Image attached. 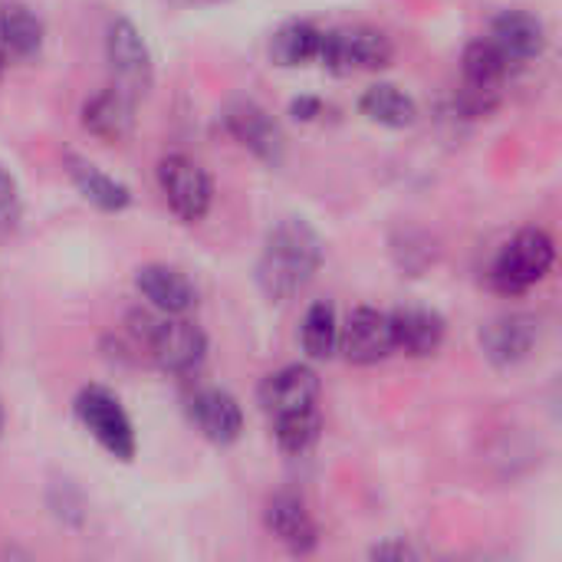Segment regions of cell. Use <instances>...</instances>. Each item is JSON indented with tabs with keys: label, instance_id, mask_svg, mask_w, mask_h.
<instances>
[{
	"label": "cell",
	"instance_id": "1",
	"mask_svg": "<svg viewBox=\"0 0 562 562\" xmlns=\"http://www.w3.org/2000/svg\"><path fill=\"white\" fill-rule=\"evenodd\" d=\"M326 260V240L306 217L277 221L257 257V286L270 303H286L300 296L319 273Z\"/></svg>",
	"mask_w": 562,
	"mask_h": 562
},
{
	"label": "cell",
	"instance_id": "2",
	"mask_svg": "<svg viewBox=\"0 0 562 562\" xmlns=\"http://www.w3.org/2000/svg\"><path fill=\"white\" fill-rule=\"evenodd\" d=\"M128 336L135 352H142L158 372L188 379L207 359V336L184 316H168L158 310L128 313Z\"/></svg>",
	"mask_w": 562,
	"mask_h": 562
},
{
	"label": "cell",
	"instance_id": "3",
	"mask_svg": "<svg viewBox=\"0 0 562 562\" xmlns=\"http://www.w3.org/2000/svg\"><path fill=\"white\" fill-rule=\"evenodd\" d=\"M557 263V240L543 227L517 231L491 263V286L504 296H520L543 283Z\"/></svg>",
	"mask_w": 562,
	"mask_h": 562
},
{
	"label": "cell",
	"instance_id": "4",
	"mask_svg": "<svg viewBox=\"0 0 562 562\" xmlns=\"http://www.w3.org/2000/svg\"><path fill=\"white\" fill-rule=\"evenodd\" d=\"M72 412H76L79 425L95 438V445L105 454H112L122 464L135 461V451H138L135 425H132L128 412L122 408V402L105 385L79 389V395L72 402Z\"/></svg>",
	"mask_w": 562,
	"mask_h": 562
},
{
	"label": "cell",
	"instance_id": "5",
	"mask_svg": "<svg viewBox=\"0 0 562 562\" xmlns=\"http://www.w3.org/2000/svg\"><path fill=\"white\" fill-rule=\"evenodd\" d=\"M158 178V191L165 198V204L171 207V214L184 224H201L211 214L214 204V181L204 171V165H198L194 158L175 151L165 155L155 168Z\"/></svg>",
	"mask_w": 562,
	"mask_h": 562
},
{
	"label": "cell",
	"instance_id": "6",
	"mask_svg": "<svg viewBox=\"0 0 562 562\" xmlns=\"http://www.w3.org/2000/svg\"><path fill=\"white\" fill-rule=\"evenodd\" d=\"M395 56L392 40L375 30V26H336V30H323V46H319V59L329 72L349 76V72H372V69H385Z\"/></svg>",
	"mask_w": 562,
	"mask_h": 562
},
{
	"label": "cell",
	"instance_id": "7",
	"mask_svg": "<svg viewBox=\"0 0 562 562\" xmlns=\"http://www.w3.org/2000/svg\"><path fill=\"white\" fill-rule=\"evenodd\" d=\"M510 66L514 63L487 36L468 43L464 56H461V76H464L461 109L468 115H487L501 99V89L510 76Z\"/></svg>",
	"mask_w": 562,
	"mask_h": 562
},
{
	"label": "cell",
	"instance_id": "8",
	"mask_svg": "<svg viewBox=\"0 0 562 562\" xmlns=\"http://www.w3.org/2000/svg\"><path fill=\"white\" fill-rule=\"evenodd\" d=\"M105 59L112 69V86L125 89L128 95L142 99L151 89L155 66H151V49L142 36V30L128 16H115L105 26Z\"/></svg>",
	"mask_w": 562,
	"mask_h": 562
},
{
	"label": "cell",
	"instance_id": "9",
	"mask_svg": "<svg viewBox=\"0 0 562 562\" xmlns=\"http://www.w3.org/2000/svg\"><path fill=\"white\" fill-rule=\"evenodd\" d=\"M227 135L250 151L257 161H263L267 168H280L286 158V135L283 125L254 99H234L224 115H221Z\"/></svg>",
	"mask_w": 562,
	"mask_h": 562
},
{
	"label": "cell",
	"instance_id": "10",
	"mask_svg": "<svg viewBox=\"0 0 562 562\" xmlns=\"http://www.w3.org/2000/svg\"><path fill=\"white\" fill-rule=\"evenodd\" d=\"M543 339V326L533 313H504L481 329V352L494 369H517Z\"/></svg>",
	"mask_w": 562,
	"mask_h": 562
},
{
	"label": "cell",
	"instance_id": "11",
	"mask_svg": "<svg viewBox=\"0 0 562 562\" xmlns=\"http://www.w3.org/2000/svg\"><path fill=\"white\" fill-rule=\"evenodd\" d=\"M257 405L270 422L319 408V375H316V369L306 366V362H293V366H283V369L270 372L257 389Z\"/></svg>",
	"mask_w": 562,
	"mask_h": 562
},
{
	"label": "cell",
	"instance_id": "12",
	"mask_svg": "<svg viewBox=\"0 0 562 562\" xmlns=\"http://www.w3.org/2000/svg\"><path fill=\"white\" fill-rule=\"evenodd\" d=\"M349 366H379L395 352L392 323L389 313L359 306L349 313V319L339 326V349Z\"/></svg>",
	"mask_w": 562,
	"mask_h": 562
},
{
	"label": "cell",
	"instance_id": "13",
	"mask_svg": "<svg viewBox=\"0 0 562 562\" xmlns=\"http://www.w3.org/2000/svg\"><path fill=\"white\" fill-rule=\"evenodd\" d=\"M263 527L293 557H310L319 547V524L300 494H290V491L273 494L263 507Z\"/></svg>",
	"mask_w": 562,
	"mask_h": 562
},
{
	"label": "cell",
	"instance_id": "14",
	"mask_svg": "<svg viewBox=\"0 0 562 562\" xmlns=\"http://www.w3.org/2000/svg\"><path fill=\"white\" fill-rule=\"evenodd\" d=\"M188 418L201 431V438L217 448H227L244 435V408L227 389H198L188 398Z\"/></svg>",
	"mask_w": 562,
	"mask_h": 562
},
{
	"label": "cell",
	"instance_id": "15",
	"mask_svg": "<svg viewBox=\"0 0 562 562\" xmlns=\"http://www.w3.org/2000/svg\"><path fill=\"white\" fill-rule=\"evenodd\" d=\"M395 352H405L412 359H431L448 336V323L431 306H398L389 313Z\"/></svg>",
	"mask_w": 562,
	"mask_h": 562
},
{
	"label": "cell",
	"instance_id": "16",
	"mask_svg": "<svg viewBox=\"0 0 562 562\" xmlns=\"http://www.w3.org/2000/svg\"><path fill=\"white\" fill-rule=\"evenodd\" d=\"M135 95H128L119 86H109L82 102V128L105 145H119L135 128Z\"/></svg>",
	"mask_w": 562,
	"mask_h": 562
},
{
	"label": "cell",
	"instance_id": "17",
	"mask_svg": "<svg viewBox=\"0 0 562 562\" xmlns=\"http://www.w3.org/2000/svg\"><path fill=\"white\" fill-rule=\"evenodd\" d=\"M135 290L148 300L151 310L168 316H188L198 306L194 283L171 263H145L135 270Z\"/></svg>",
	"mask_w": 562,
	"mask_h": 562
},
{
	"label": "cell",
	"instance_id": "18",
	"mask_svg": "<svg viewBox=\"0 0 562 562\" xmlns=\"http://www.w3.org/2000/svg\"><path fill=\"white\" fill-rule=\"evenodd\" d=\"M514 66L540 59L547 49V26L537 13L530 10H501L491 23L487 36Z\"/></svg>",
	"mask_w": 562,
	"mask_h": 562
},
{
	"label": "cell",
	"instance_id": "19",
	"mask_svg": "<svg viewBox=\"0 0 562 562\" xmlns=\"http://www.w3.org/2000/svg\"><path fill=\"white\" fill-rule=\"evenodd\" d=\"M63 168L72 181V188L102 214H122L132 207V188L122 184L119 178L105 175L99 165H92L89 158L82 155H66L63 158Z\"/></svg>",
	"mask_w": 562,
	"mask_h": 562
},
{
	"label": "cell",
	"instance_id": "20",
	"mask_svg": "<svg viewBox=\"0 0 562 562\" xmlns=\"http://www.w3.org/2000/svg\"><path fill=\"white\" fill-rule=\"evenodd\" d=\"M46 40V26L33 7L10 0L0 7V53L3 59H36Z\"/></svg>",
	"mask_w": 562,
	"mask_h": 562
},
{
	"label": "cell",
	"instance_id": "21",
	"mask_svg": "<svg viewBox=\"0 0 562 562\" xmlns=\"http://www.w3.org/2000/svg\"><path fill=\"white\" fill-rule=\"evenodd\" d=\"M359 112L382 128H408L418 119V102L392 82H375L362 92Z\"/></svg>",
	"mask_w": 562,
	"mask_h": 562
},
{
	"label": "cell",
	"instance_id": "22",
	"mask_svg": "<svg viewBox=\"0 0 562 562\" xmlns=\"http://www.w3.org/2000/svg\"><path fill=\"white\" fill-rule=\"evenodd\" d=\"M319 46H323V30L310 20H290L283 23L273 40H270V59L283 69H296V66H310L319 59Z\"/></svg>",
	"mask_w": 562,
	"mask_h": 562
},
{
	"label": "cell",
	"instance_id": "23",
	"mask_svg": "<svg viewBox=\"0 0 562 562\" xmlns=\"http://www.w3.org/2000/svg\"><path fill=\"white\" fill-rule=\"evenodd\" d=\"M300 342H303V352L313 362H326V359L336 356V349H339V316H336L333 303L316 300L306 310L303 326H300Z\"/></svg>",
	"mask_w": 562,
	"mask_h": 562
},
{
	"label": "cell",
	"instance_id": "24",
	"mask_svg": "<svg viewBox=\"0 0 562 562\" xmlns=\"http://www.w3.org/2000/svg\"><path fill=\"white\" fill-rule=\"evenodd\" d=\"M270 425H273V438H277L280 451L293 454V458L310 454L316 448L319 435H323L319 408H310V412H300V415H286V418H277Z\"/></svg>",
	"mask_w": 562,
	"mask_h": 562
},
{
	"label": "cell",
	"instance_id": "25",
	"mask_svg": "<svg viewBox=\"0 0 562 562\" xmlns=\"http://www.w3.org/2000/svg\"><path fill=\"white\" fill-rule=\"evenodd\" d=\"M23 217V191L20 181L13 178V171H7L0 165V234H10L20 227Z\"/></svg>",
	"mask_w": 562,
	"mask_h": 562
},
{
	"label": "cell",
	"instance_id": "26",
	"mask_svg": "<svg viewBox=\"0 0 562 562\" xmlns=\"http://www.w3.org/2000/svg\"><path fill=\"white\" fill-rule=\"evenodd\" d=\"M369 557L372 560H422V553L408 543V540H385V543H379V547H372L369 550Z\"/></svg>",
	"mask_w": 562,
	"mask_h": 562
},
{
	"label": "cell",
	"instance_id": "27",
	"mask_svg": "<svg viewBox=\"0 0 562 562\" xmlns=\"http://www.w3.org/2000/svg\"><path fill=\"white\" fill-rule=\"evenodd\" d=\"M290 115L296 122H313L316 115H323V102L316 95H300V99L290 102Z\"/></svg>",
	"mask_w": 562,
	"mask_h": 562
},
{
	"label": "cell",
	"instance_id": "28",
	"mask_svg": "<svg viewBox=\"0 0 562 562\" xmlns=\"http://www.w3.org/2000/svg\"><path fill=\"white\" fill-rule=\"evenodd\" d=\"M175 7H217V3H231V0H168Z\"/></svg>",
	"mask_w": 562,
	"mask_h": 562
},
{
	"label": "cell",
	"instance_id": "29",
	"mask_svg": "<svg viewBox=\"0 0 562 562\" xmlns=\"http://www.w3.org/2000/svg\"><path fill=\"white\" fill-rule=\"evenodd\" d=\"M3 425H7V412H3V402H0V435H3Z\"/></svg>",
	"mask_w": 562,
	"mask_h": 562
},
{
	"label": "cell",
	"instance_id": "30",
	"mask_svg": "<svg viewBox=\"0 0 562 562\" xmlns=\"http://www.w3.org/2000/svg\"><path fill=\"white\" fill-rule=\"evenodd\" d=\"M3 63H7V59H3V53H0V76H3Z\"/></svg>",
	"mask_w": 562,
	"mask_h": 562
}]
</instances>
